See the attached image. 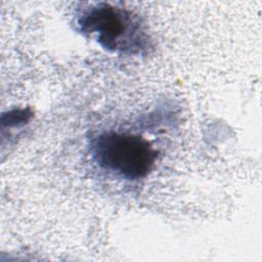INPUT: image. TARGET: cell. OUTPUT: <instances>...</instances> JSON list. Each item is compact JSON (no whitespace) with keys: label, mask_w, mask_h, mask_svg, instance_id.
I'll list each match as a JSON object with an SVG mask.
<instances>
[{"label":"cell","mask_w":262,"mask_h":262,"mask_svg":"<svg viewBox=\"0 0 262 262\" xmlns=\"http://www.w3.org/2000/svg\"><path fill=\"white\" fill-rule=\"evenodd\" d=\"M78 26L83 34L95 36L108 51L134 54L148 47L147 34L139 16L110 3H95L84 9L78 17Z\"/></svg>","instance_id":"cell-1"},{"label":"cell","mask_w":262,"mask_h":262,"mask_svg":"<svg viewBox=\"0 0 262 262\" xmlns=\"http://www.w3.org/2000/svg\"><path fill=\"white\" fill-rule=\"evenodd\" d=\"M91 152L101 168L128 180L145 177L158 157V151L141 136L111 131L93 139Z\"/></svg>","instance_id":"cell-2"}]
</instances>
